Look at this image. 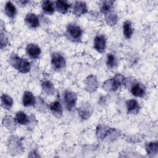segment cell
Listing matches in <instances>:
<instances>
[{
	"mask_svg": "<svg viewBox=\"0 0 158 158\" xmlns=\"http://www.w3.org/2000/svg\"><path fill=\"white\" fill-rule=\"evenodd\" d=\"M66 64L64 57L59 52H54L51 56V65L54 70L59 71L63 69Z\"/></svg>",
	"mask_w": 158,
	"mask_h": 158,
	"instance_id": "obj_5",
	"label": "cell"
},
{
	"mask_svg": "<svg viewBox=\"0 0 158 158\" xmlns=\"http://www.w3.org/2000/svg\"><path fill=\"white\" fill-rule=\"evenodd\" d=\"M87 7L83 1H75L73 6V13L76 16H80L87 12Z\"/></svg>",
	"mask_w": 158,
	"mask_h": 158,
	"instance_id": "obj_12",
	"label": "cell"
},
{
	"mask_svg": "<svg viewBox=\"0 0 158 158\" xmlns=\"http://www.w3.org/2000/svg\"><path fill=\"white\" fill-rule=\"evenodd\" d=\"M26 25L31 28H36L40 26V20L37 15L33 13H28L25 17Z\"/></svg>",
	"mask_w": 158,
	"mask_h": 158,
	"instance_id": "obj_10",
	"label": "cell"
},
{
	"mask_svg": "<svg viewBox=\"0 0 158 158\" xmlns=\"http://www.w3.org/2000/svg\"><path fill=\"white\" fill-rule=\"evenodd\" d=\"M146 151L149 155H156L158 152V144L157 141L149 142L146 145Z\"/></svg>",
	"mask_w": 158,
	"mask_h": 158,
	"instance_id": "obj_23",
	"label": "cell"
},
{
	"mask_svg": "<svg viewBox=\"0 0 158 158\" xmlns=\"http://www.w3.org/2000/svg\"><path fill=\"white\" fill-rule=\"evenodd\" d=\"M7 39L1 33V48L2 49L4 46H6L7 45Z\"/></svg>",
	"mask_w": 158,
	"mask_h": 158,
	"instance_id": "obj_28",
	"label": "cell"
},
{
	"mask_svg": "<svg viewBox=\"0 0 158 158\" xmlns=\"http://www.w3.org/2000/svg\"><path fill=\"white\" fill-rule=\"evenodd\" d=\"M125 79L121 74H117L112 78L106 80L102 85V88L107 91H115L123 83Z\"/></svg>",
	"mask_w": 158,
	"mask_h": 158,
	"instance_id": "obj_2",
	"label": "cell"
},
{
	"mask_svg": "<svg viewBox=\"0 0 158 158\" xmlns=\"http://www.w3.org/2000/svg\"><path fill=\"white\" fill-rule=\"evenodd\" d=\"M17 3H19L20 6H24V5H26V4H27L28 2H29L28 1H17Z\"/></svg>",
	"mask_w": 158,
	"mask_h": 158,
	"instance_id": "obj_29",
	"label": "cell"
},
{
	"mask_svg": "<svg viewBox=\"0 0 158 158\" xmlns=\"http://www.w3.org/2000/svg\"><path fill=\"white\" fill-rule=\"evenodd\" d=\"M55 4L56 10L62 14H66L71 7V5L65 1H57L55 2Z\"/></svg>",
	"mask_w": 158,
	"mask_h": 158,
	"instance_id": "obj_18",
	"label": "cell"
},
{
	"mask_svg": "<svg viewBox=\"0 0 158 158\" xmlns=\"http://www.w3.org/2000/svg\"><path fill=\"white\" fill-rule=\"evenodd\" d=\"M113 1H104L101 2L100 6L101 12L104 14L112 11V9L113 8L114 5Z\"/></svg>",
	"mask_w": 158,
	"mask_h": 158,
	"instance_id": "obj_26",
	"label": "cell"
},
{
	"mask_svg": "<svg viewBox=\"0 0 158 158\" xmlns=\"http://www.w3.org/2000/svg\"><path fill=\"white\" fill-rule=\"evenodd\" d=\"M4 12L7 17L10 19H14L17 14L15 6L11 1L6 2L4 6Z\"/></svg>",
	"mask_w": 158,
	"mask_h": 158,
	"instance_id": "obj_17",
	"label": "cell"
},
{
	"mask_svg": "<svg viewBox=\"0 0 158 158\" xmlns=\"http://www.w3.org/2000/svg\"><path fill=\"white\" fill-rule=\"evenodd\" d=\"M1 105L3 108H4L5 109L9 110L12 107L14 102H13L12 98L10 96H9L6 94H3L1 96Z\"/></svg>",
	"mask_w": 158,
	"mask_h": 158,
	"instance_id": "obj_21",
	"label": "cell"
},
{
	"mask_svg": "<svg viewBox=\"0 0 158 158\" xmlns=\"http://www.w3.org/2000/svg\"><path fill=\"white\" fill-rule=\"evenodd\" d=\"M126 106L128 114H136L140 109L139 102L133 99H128L126 101Z\"/></svg>",
	"mask_w": 158,
	"mask_h": 158,
	"instance_id": "obj_14",
	"label": "cell"
},
{
	"mask_svg": "<svg viewBox=\"0 0 158 158\" xmlns=\"http://www.w3.org/2000/svg\"><path fill=\"white\" fill-rule=\"evenodd\" d=\"M43 91L48 95H52L55 93V88L53 84L49 80H46L42 83Z\"/></svg>",
	"mask_w": 158,
	"mask_h": 158,
	"instance_id": "obj_25",
	"label": "cell"
},
{
	"mask_svg": "<svg viewBox=\"0 0 158 158\" xmlns=\"http://www.w3.org/2000/svg\"><path fill=\"white\" fill-rule=\"evenodd\" d=\"M49 109L52 115L57 118L60 117L62 115V107L59 101H56L51 103V104L49 105Z\"/></svg>",
	"mask_w": 158,
	"mask_h": 158,
	"instance_id": "obj_15",
	"label": "cell"
},
{
	"mask_svg": "<svg viewBox=\"0 0 158 158\" xmlns=\"http://www.w3.org/2000/svg\"><path fill=\"white\" fill-rule=\"evenodd\" d=\"M26 51L29 56L32 59H38L41 54L40 48L35 44H28L26 47Z\"/></svg>",
	"mask_w": 158,
	"mask_h": 158,
	"instance_id": "obj_9",
	"label": "cell"
},
{
	"mask_svg": "<svg viewBox=\"0 0 158 158\" xmlns=\"http://www.w3.org/2000/svg\"><path fill=\"white\" fill-rule=\"evenodd\" d=\"M123 33L125 38L130 39L133 33L131 23L130 20H126L123 23Z\"/></svg>",
	"mask_w": 158,
	"mask_h": 158,
	"instance_id": "obj_19",
	"label": "cell"
},
{
	"mask_svg": "<svg viewBox=\"0 0 158 158\" xmlns=\"http://www.w3.org/2000/svg\"><path fill=\"white\" fill-rule=\"evenodd\" d=\"M22 103L23 106L28 107L35 106L36 104V99L31 92L25 91L22 98Z\"/></svg>",
	"mask_w": 158,
	"mask_h": 158,
	"instance_id": "obj_16",
	"label": "cell"
},
{
	"mask_svg": "<svg viewBox=\"0 0 158 158\" xmlns=\"http://www.w3.org/2000/svg\"><path fill=\"white\" fill-rule=\"evenodd\" d=\"M83 34V30L79 25L75 23H69L66 28V35L69 40L79 42Z\"/></svg>",
	"mask_w": 158,
	"mask_h": 158,
	"instance_id": "obj_4",
	"label": "cell"
},
{
	"mask_svg": "<svg viewBox=\"0 0 158 158\" xmlns=\"http://www.w3.org/2000/svg\"><path fill=\"white\" fill-rule=\"evenodd\" d=\"M93 112V107L88 102H85L81 103L80 106L78 108V115L83 120L88 119L91 115Z\"/></svg>",
	"mask_w": 158,
	"mask_h": 158,
	"instance_id": "obj_7",
	"label": "cell"
},
{
	"mask_svg": "<svg viewBox=\"0 0 158 158\" xmlns=\"http://www.w3.org/2000/svg\"><path fill=\"white\" fill-rule=\"evenodd\" d=\"M115 131V129L109 128L103 125H98L96 128V135L98 139H104L109 134L112 133Z\"/></svg>",
	"mask_w": 158,
	"mask_h": 158,
	"instance_id": "obj_13",
	"label": "cell"
},
{
	"mask_svg": "<svg viewBox=\"0 0 158 158\" xmlns=\"http://www.w3.org/2000/svg\"><path fill=\"white\" fill-rule=\"evenodd\" d=\"M15 120L20 125H27L30 122L28 117L23 111H19L16 113Z\"/></svg>",
	"mask_w": 158,
	"mask_h": 158,
	"instance_id": "obj_20",
	"label": "cell"
},
{
	"mask_svg": "<svg viewBox=\"0 0 158 158\" xmlns=\"http://www.w3.org/2000/svg\"><path fill=\"white\" fill-rule=\"evenodd\" d=\"M106 46V39L102 35H98L94 40V48L99 52L103 53Z\"/></svg>",
	"mask_w": 158,
	"mask_h": 158,
	"instance_id": "obj_8",
	"label": "cell"
},
{
	"mask_svg": "<svg viewBox=\"0 0 158 158\" xmlns=\"http://www.w3.org/2000/svg\"><path fill=\"white\" fill-rule=\"evenodd\" d=\"M85 88L88 92H93L96 91L98 86V82L96 77L91 75L88 76L85 80Z\"/></svg>",
	"mask_w": 158,
	"mask_h": 158,
	"instance_id": "obj_11",
	"label": "cell"
},
{
	"mask_svg": "<svg viewBox=\"0 0 158 158\" xmlns=\"http://www.w3.org/2000/svg\"><path fill=\"white\" fill-rule=\"evenodd\" d=\"M105 20L107 24L110 26L115 25L118 21L117 15L112 11L105 14Z\"/></svg>",
	"mask_w": 158,
	"mask_h": 158,
	"instance_id": "obj_24",
	"label": "cell"
},
{
	"mask_svg": "<svg viewBox=\"0 0 158 158\" xmlns=\"http://www.w3.org/2000/svg\"><path fill=\"white\" fill-rule=\"evenodd\" d=\"M123 83L125 85L131 84L129 85L128 86H130V91L133 96L138 98H143L144 96L146 94V88L143 85L133 79L125 80V81H123Z\"/></svg>",
	"mask_w": 158,
	"mask_h": 158,
	"instance_id": "obj_3",
	"label": "cell"
},
{
	"mask_svg": "<svg viewBox=\"0 0 158 158\" xmlns=\"http://www.w3.org/2000/svg\"><path fill=\"white\" fill-rule=\"evenodd\" d=\"M9 64L14 69L22 73L28 72L31 67L30 63L27 60L19 57L17 54H12L10 55Z\"/></svg>",
	"mask_w": 158,
	"mask_h": 158,
	"instance_id": "obj_1",
	"label": "cell"
},
{
	"mask_svg": "<svg viewBox=\"0 0 158 158\" xmlns=\"http://www.w3.org/2000/svg\"><path fill=\"white\" fill-rule=\"evenodd\" d=\"M106 65L109 69H114L117 66L118 61L114 54H108L107 55Z\"/></svg>",
	"mask_w": 158,
	"mask_h": 158,
	"instance_id": "obj_27",
	"label": "cell"
},
{
	"mask_svg": "<svg viewBox=\"0 0 158 158\" xmlns=\"http://www.w3.org/2000/svg\"><path fill=\"white\" fill-rule=\"evenodd\" d=\"M77 101V95L71 91H65L64 93V102L67 110H71L75 106Z\"/></svg>",
	"mask_w": 158,
	"mask_h": 158,
	"instance_id": "obj_6",
	"label": "cell"
},
{
	"mask_svg": "<svg viewBox=\"0 0 158 158\" xmlns=\"http://www.w3.org/2000/svg\"><path fill=\"white\" fill-rule=\"evenodd\" d=\"M43 11L48 14H52L55 11V7L52 1H44L41 4Z\"/></svg>",
	"mask_w": 158,
	"mask_h": 158,
	"instance_id": "obj_22",
	"label": "cell"
}]
</instances>
